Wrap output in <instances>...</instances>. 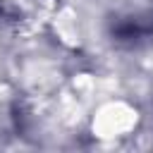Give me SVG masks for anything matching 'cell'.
Wrapping results in <instances>:
<instances>
[{
    "label": "cell",
    "instance_id": "obj_1",
    "mask_svg": "<svg viewBox=\"0 0 153 153\" xmlns=\"http://www.w3.org/2000/svg\"><path fill=\"white\" fill-rule=\"evenodd\" d=\"M108 36L120 48H139L153 38V2H136L108 17Z\"/></svg>",
    "mask_w": 153,
    "mask_h": 153
}]
</instances>
